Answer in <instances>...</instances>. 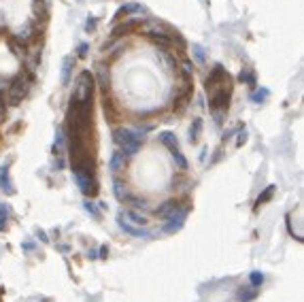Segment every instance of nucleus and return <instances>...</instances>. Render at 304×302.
<instances>
[{
  "label": "nucleus",
  "instance_id": "nucleus-1",
  "mask_svg": "<svg viewBox=\"0 0 304 302\" xmlns=\"http://www.w3.org/2000/svg\"><path fill=\"white\" fill-rule=\"evenodd\" d=\"M113 138H115V143L121 147V153L128 156V158L137 156V153L140 151V138H137L134 130H128V128H117V130L113 132Z\"/></svg>",
  "mask_w": 304,
  "mask_h": 302
},
{
  "label": "nucleus",
  "instance_id": "nucleus-2",
  "mask_svg": "<svg viewBox=\"0 0 304 302\" xmlns=\"http://www.w3.org/2000/svg\"><path fill=\"white\" fill-rule=\"evenodd\" d=\"M92 92H94V75L89 73V70H83V73L77 77V87H75L73 100L79 102V105H89V102H92Z\"/></svg>",
  "mask_w": 304,
  "mask_h": 302
},
{
  "label": "nucleus",
  "instance_id": "nucleus-3",
  "mask_svg": "<svg viewBox=\"0 0 304 302\" xmlns=\"http://www.w3.org/2000/svg\"><path fill=\"white\" fill-rule=\"evenodd\" d=\"M32 81H34V77H28V81H26L22 75H17L15 79L9 83V92H6V94H9V102H11V105H19V102L26 98V94H28Z\"/></svg>",
  "mask_w": 304,
  "mask_h": 302
},
{
  "label": "nucleus",
  "instance_id": "nucleus-4",
  "mask_svg": "<svg viewBox=\"0 0 304 302\" xmlns=\"http://www.w3.org/2000/svg\"><path fill=\"white\" fill-rule=\"evenodd\" d=\"M187 213H190V209L187 207H181L177 213H174L170 220H166V226H164V230L162 232H166V234H174V232H179L181 228H183V223H185V217H187Z\"/></svg>",
  "mask_w": 304,
  "mask_h": 302
},
{
  "label": "nucleus",
  "instance_id": "nucleus-5",
  "mask_svg": "<svg viewBox=\"0 0 304 302\" xmlns=\"http://www.w3.org/2000/svg\"><path fill=\"white\" fill-rule=\"evenodd\" d=\"M75 179H77V185H79V190L85 196H94L96 192H98L96 179L92 175H87V172H75Z\"/></svg>",
  "mask_w": 304,
  "mask_h": 302
},
{
  "label": "nucleus",
  "instance_id": "nucleus-6",
  "mask_svg": "<svg viewBox=\"0 0 304 302\" xmlns=\"http://www.w3.org/2000/svg\"><path fill=\"white\" fill-rule=\"evenodd\" d=\"M117 223H119V228L124 230L126 234H130V236H137V239H151V232L147 228L143 226H134V223H130L128 220H124V217H117Z\"/></svg>",
  "mask_w": 304,
  "mask_h": 302
},
{
  "label": "nucleus",
  "instance_id": "nucleus-7",
  "mask_svg": "<svg viewBox=\"0 0 304 302\" xmlns=\"http://www.w3.org/2000/svg\"><path fill=\"white\" fill-rule=\"evenodd\" d=\"M181 207H183V204H179L177 200H166V202H162L160 207L153 211V213L158 215L160 220H164V221H166V220H170V217H172L174 213H177V211H179Z\"/></svg>",
  "mask_w": 304,
  "mask_h": 302
},
{
  "label": "nucleus",
  "instance_id": "nucleus-8",
  "mask_svg": "<svg viewBox=\"0 0 304 302\" xmlns=\"http://www.w3.org/2000/svg\"><path fill=\"white\" fill-rule=\"evenodd\" d=\"M0 190H2L6 196L15 194V188H13V181L9 177V166H2V168H0Z\"/></svg>",
  "mask_w": 304,
  "mask_h": 302
},
{
  "label": "nucleus",
  "instance_id": "nucleus-9",
  "mask_svg": "<svg viewBox=\"0 0 304 302\" xmlns=\"http://www.w3.org/2000/svg\"><path fill=\"white\" fill-rule=\"evenodd\" d=\"M225 79H228V73L223 70V66H215L209 73V79H206V89H209V87L213 89L215 85H219L217 81H225Z\"/></svg>",
  "mask_w": 304,
  "mask_h": 302
},
{
  "label": "nucleus",
  "instance_id": "nucleus-10",
  "mask_svg": "<svg viewBox=\"0 0 304 302\" xmlns=\"http://www.w3.org/2000/svg\"><path fill=\"white\" fill-rule=\"evenodd\" d=\"M119 215L124 217V220H128L130 223H134V226H143V228H145V223H147L145 215H140V213H137V211H132V209H126V211H121Z\"/></svg>",
  "mask_w": 304,
  "mask_h": 302
},
{
  "label": "nucleus",
  "instance_id": "nucleus-11",
  "mask_svg": "<svg viewBox=\"0 0 304 302\" xmlns=\"http://www.w3.org/2000/svg\"><path fill=\"white\" fill-rule=\"evenodd\" d=\"M149 38H151V43L153 45H158L160 49H166V47H170L172 45V36H168V34H164V32H149Z\"/></svg>",
  "mask_w": 304,
  "mask_h": 302
},
{
  "label": "nucleus",
  "instance_id": "nucleus-12",
  "mask_svg": "<svg viewBox=\"0 0 304 302\" xmlns=\"http://www.w3.org/2000/svg\"><path fill=\"white\" fill-rule=\"evenodd\" d=\"M109 166H111V170L117 175V172H121L126 168V156L121 151H115L111 156V162H109Z\"/></svg>",
  "mask_w": 304,
  "mask_h": 302
},
{
  "label": "nucleus",
  "instance_id": "nucleus-13",
  "mask_svg": "<svg viewBox=\"0 0 304 302\" xmlns=\"http://www.w3.org/2000/svg\"><path fill=\"white\" fill-rule=\"evenodd\" d=\"M36 32H38L36 24L30 22L28 26H24V28H19V30L15 32V38H22V41H30V38H34Z\"/></svg>",
  "mask_w": 304,
  "mask_h": 302
},
{
  "label": "nucleus",
  "instance_id": "nucleus-14",
  "mask_svg": "<svg viewBox=\"0 0 304 302\" xmlns=\"http://www.w3.org/2000/svg\"><path fill=\"white\" fill-rule=\"evenodd\" d=\"M113 194H115V198H117V200H128V198H130L126 183L121 181V179H117V177L113 179Z\"/></svg>",
  "mask_w": 304,
  "mask_h": 302
},
{
  "label": "nucleus",
  "instance_id": "nucleus-15",
  "mask_svg": "<svg viewBox=\"0 0 304 302\" xmlns=\"http://www.w3.org/2000/svg\"><path fill=\"white\" fill-rule=\"evenodd\" d=\"M158 138H160V143L164 145V147H168V149H170V151L179 149V140H177V137H174L172 132H162Z\"/></svg>",
  "mask_w": 304,
  "mask_h": 302
},
{
  "label": "nucleus",
  "instance_id": "nucleus-16",
  "mask_svg": "<svg viewBox=\"0 0 304 302\" xmlns=\"http://www.w3.org/2000/svg\"><path fill=\"white\" fill-rule=\"evenodd\" d=\"M255 296H257V287H241L238 290V294H236V298L241 300V302H251V300H255Z\"/></svg>",
  "mask_w": 304,
  "mask_h": 302
},
{
  "label": "nucleus",
  "instance_id": "nucleus-17",
  "mask_svg": "<svg viewBox=\"0 0 304 302\" xmlns=\"http://www.w3.org/2000/svg\"><path fill=\"white\" fill-rule=\"evenodd\" d=\"M130 13H137V15H140V13H145V9L140 4H137V2H130V4H124L117 11V17H128Z\"/></svg>",
  "mask_w": 304,
  "mask_h": 302
},
{
  "label": "nucleus",
  "instance_id": "nucleus-18",
  "mask_svg": "<svg viewBox=\"0 0 304 302\" xmlns=\"http://www.w3.org/2000/svg\"><path fill=\"white\" fill-rule=\"evenodd\" d=\"M64 145H66V134H64V130H57L55 140H54V153L55 156H62L64 153Z\"/></svg>",
  "mask_w": 304,
  "mask_h": 302
},
{
  "label": "nucleus",
  "instance_id": "nucleus-19",
  "mask_svg": "<svg viewBox=\"0 0 304 302\" xmlns=\"http://www.w3.org/2000/svg\"><path fill=\"white\" fill-rule=\"evenodd\" d=\"M70 68H73V57L66 55L62 62V83L64 85H68V81H70Z\"/></svg>",
  "mask_w": 304,
  "mask_h": 302
},
{
  "label": "nucleus",
  "instance_id": "nucleus-20",
  "mask_svg": "<svg viewBox=\"0 0 304 302\" xmlns=\"http://www.w3.org/2000/svg\"><path fill=\"white\" fill-rule=\"evenodd\" d=\"M275 192H276V185H268V188L264 190L260 196H257V200H255V207H260V204H266V202L270 200V198L275 196Z\"/></svg>",
  "mask_w": 304,
  "mask_h": 302
},
{
  "label": "nucleus",
  "instance_id": "nucleus-21",
  "mask_svg": "<svg viewBox=\"0 0 304 302\" xmlns=\"http://www.w3.org/2000/svg\"><path fill=\"white\" fill-rule=\"evenodd\" d=\"M170 153H172V160H174V164H177L179 170H187V168H190V164H187V160H185L183 153H181V149H174Z\"/></svg>",
  "mask_w": 304,
  "mask_h": 302
},
{
  "label": "nucleus",
  "instance_id": "nucleus-22",
  "mask_svg": "<svg viewBox=\"0 0 304 302\" xmlns=\"http://www.w3.org/2000/svg\"><path fill=\"white\" fill-rule=\"evenodd\" d=\"M137 24H138V22H130V24L115 26V28H113V38H117V36H121V34H128V30H134V28H137Z\"/></svg>",
  "mask_w": 304,
  "mask_h": 302
},
{
  "label": "nucleus",
  "instance_id": "nucleus-23",
  "mask_svg": "<svg viewBox=\"0 0 304 302\" xmlns=\"http://www.w3.org/2000/svg\"><path fill=\"white\" fill-rule=\"evenodd\" d=\"M200 130H202V119H193V124H192V128H190V140L192 143H196L198 140V137H200Z\"/></svg>",
  "mask_w": 304,
  "mask_h": 302
},
{
  "label": "nucleus",
  "instance_id": "nucleus-24",
  "mask_svg": "<svg viewBox=\"0 0 304 302\" xmlns=\"http://www.w3.org/2000/svg\"><path fill=\"white\" fill-rule=\"evenodd\" d=\"M83 209H85L92 217H96V220L100 217V207H96V202H92V200H85V202H83Z\"/></svg>",
  "mask_w": 304,
  "mask_h": 302
},
{
  "label": "nucleus",
  "instance_id": "nucleus-25",
  "mask_svg": "<svg viewBox=\"0 0 304 302\" xmlns=\"http://www.w3.org/2000/svg\"><path fill=\"white\" fill-rule=\"evenodd\" d=\"M266 98H268V89H266V87L257 89V92H253V96H251V100L257 102V105H260V102H264Z\"/></svg>",
  "mask_w": 304,
  "mask_h": 302
},
{
  "label": "nucleus",
  "instance_id": "nucleus-26",
  "mask_svg": "<svg viewBox=\"0 0 304 302\" xmlns=\"http://www.w3.org/2000/svg\"><path fill=\"white\" fill-rule=\"evenodd\" d=\"M249 279H251V285H253V287H260V285L264 283V275H262L260 271H253Z\"/></svg>",
  "mask_w": 304,
  "mask_h": 302
},
{
  "label": "nucleus",
  "instance_id": "nucleus-27",
  "mask_svg": "<svg viewBox=\"0 0 304 302\" xmlns=\"http://www.w3.org/2000/svg\"><path fill=\"white\" fill-rule=\"evenodd\" d=\"M6 220H9V211H6L4 204H0V232L6 228Z\"/></svg>",
  "mask_w": 304,
  "mask_h": 302
},
{
  "label": "nucleus",
  "instance_id": "nucleus-28",
  "mask_svg": "<svg viewBox=\"0 0 304 302\" xmlns=\"http://www.w3.org/2000/svg\"><path fill=\"white\" fill-rule=\"evenodd\" d=\"M241 81H245L247 85H255V75L251 70H243L241 73Z\"/></svg>",
  "mask_w": 304,
  "mask_h": 302
},
{
  "label": "nucleus",
  "instance_id": "nucleus-29",
  "mask_svg": "<svg viewBox=\"0 0 304 302\" xmlns=\"http://www.w3.org/2000/svg\"><path fill=\"white\" fill-rule=\"evenodd\" d=\"M192 51H193V55H196V60H198L200 64H204V62H206V57H204V49L200 47V45H193Z\"/></svg>",
  "mask_w": 304,
  "mask_h": 302
},
{
  "label": "nucleus",
  "instance_id": "nucleus-30",
  "mask_svg": "<svg viewBox=\"0 0 304 302\" xmlns=\"http://www.w3.org/2000/svg\"><path fill=\"white\" fill-rule=\"evenodd\" d=\"M236 134H238V137H236V147H243L245 143H247V130H245V128H241Z\"/></svg>",
  "mask_w": 304,
  "mask_h": 302
},
{
  "label": "nucleus",
  "instance_id": "nucleus-31",
  "mask_svg": "<svg viewBox=\"0 0 304 302\" xmlns=\"http://www.w3.org/2000/svg\"><path fill=\"white\" fill-rule=\"evenodd\" d=\"M193 64L190 62V60H185L183 62V66H181V70H183V77H185V79H190V77H192V73H193Z\"/></svg>",
  "mask_w": 304,
  "mask_h": 302
},
{
  "label": "nucleus",
  "instance_id": "nucleus-32",
  "mask_svg": "<svg viewBox=\"0 0 304 302\" xmlns=\"http://www.w3.org/2000/svg\"><path fill=\"white\" fill-rule=\"evenodd\" d=\"M128 200H130L132 204H134V207H138V209H143V211H147V209H149V204H147L145 200H138V198H128Z\"/></svg>",
  "mask_w": 304,
  "mask_h": 302
},
{
  "label": "nucleus",
  "instance_id": "nucleus-33",
  "mask_svg": "<svg viewBox=\"0 0 304 302\" xmlns=\"http://www.w3.org/2000/svg\"><path fill=\"white\" fill-rule=\"evenodd\" d=\"M87 49H89V45L87 43H81L79 49H77V57H85L87 55Z\"/></svg>",
  "mask_w": 304,
  "mask_h": 302
},
{
  "label": "nucleus",
  "instance_id": "nucleus-34",
  "mask_svg": "<svg viewBox=\"0 0 304 302\" xmlns=\"http://www.w3.org/2000/svg\"><path fill=\"white\" fill-rule=\"evenodd\" d=\"M54 168H55V170H62V168H64V160H62L60 156L55 158V162H54Z\"/></svg>",
  "mask_w": 304,
  "mask_h": 302
},
{
  "label": "nucleus",
  "instance_id": "nucleus-35",
  "mask_svg": "<svg viewBox=\"0 0 304 302\" xmlns=\"http://www.w3.org/2000/svg\"><path fill=\"white\" fill-rule=\"evenodd\" d=\"M96 24H98V22H96V17L87 19V30H89V32H94V30H96Z\"/></svg>",
  "mask_w": 304,
  "mask_h": 302
},
{
  "label": "nucleus",
  "instance_id": "nucleus-36",
  "mask_svg": "<svg viewBox=\"0 0 304 302\" xmlns=\"http://www.w3.org/2000/svg\"><path fill=\"white\" fill-rule=\"evenodd\" d=\"M4 113H6V109H4V102H0V121L4 119Z\"/></svg>",
  "mask_w": 304,
  "mask_h": 302
},
{
  "label": "nucleus",
  "instance_id": "nucleus-37",
  "mask_svg": "<svg viewBox=\"0 0 304 302\" xmlns=\"http://www.w3.org/2000/svg\"><path fill=\"white\" fill-rule=\"evenodd\" d=\"M38 236H41V241L43 243H49V239H47V236H45V232H43V230H38V232H36Z\"/></svg>",
  "mask_w": 304,
  "mask_h": 302
},
{
  "label": "nucleus",
  "instance_id": "nucleus-38",
  "mask_svg": "<svg viewBox=\"0 0 304 302\" xmlns=\"http://www.w3.org/2000/svg\"><path fill=\"white\" fill-rule=\"evenodd\" d=\"M109 255V249L107 247H100V258H107Z\"/></svg>",
  "mask_w": 304,
  "mask_h": 302
}]
</instances>
